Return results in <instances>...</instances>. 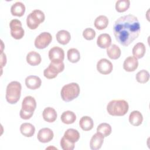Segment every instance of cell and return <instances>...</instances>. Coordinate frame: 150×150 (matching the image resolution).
<instances>
[{"instance_id":"cell-18","label":"cell","mask_w":150,"mask_h":150,"mask_svg":"<svg viewBox=\"0 0 150 150\" xmlns=\"http://www.w3.org/2000/svg\"><path fill=\"white\" fill-rule=\"evenodd\" d=\"M11 12L14 16H22L25 12V6L22 2L17 1L12 5Z\"/></svg>"},{"instance_id":"cell-32","label":"cell","mask_w":150,"mask_h":150,"mask_svg":"<svg viewBox=\"0 0 150 150\" xmlns=\"http://www.w3.org/2000/svg\"><path fill=\"white\" fill-rule=\"evenodd\" d=\"M136 80L140 83H146L149 79V73L146 70H141L136 74Z\"/></svg>"},{"instance_id":"cell-26","label":"cell","mask_w":150,"mask_h":150,"mask_svg":"<svg viewBox=\"0 0 150 150\" xmlns=\"http://www.w3.org/2000/svg\"><path fill=\"white\" fill-rule=\"evenodd\" d=\"M121 52L120 48L116 45L112 44L107 49V54L111 59H117L120 57Z\"/></svg>"},{"instance_id":"cell-14","label":"cell","mask_w":150,"mask_h":150,"mask_svg":"<svg viewBox=\"0 0 150 150\" xmlns=\"http://www.w3.org/2000/svg\"><path fill=\"white\" fill-rule=\"evenodd\" d=\"M138 66V61L134 56H128L123 63V68L127 71H134Z\"/></svg>"},{"instance_id":"cell-10","label":"cell","mask_w":150,"mask_h":150,"mask_svg":"<svg viewBox=\"0 0 150 150\" xmlns=\"http://www.w3.org/2000/svg\"><path fill=\"white\" fill-rule=\"evenodd\" d=\"M49 57L51 62H62L64 58V52L62 48L54 46L49 51Z\"/></svg>"},{"instance_id":"cell-12","label":"cell","mask_w":150,"mask_h":150,"mask_svg":"<svg viewBox=\"0 0 150 150\" xmlns=\"http://www.w3.org/2000/svg\"><path fill=\"white\" fill-rule=\"evenodd\" d=\"M53 132L51 129L49 128H43L39 131L37 138L40 142L47 143L53 139Z\"/></svg>"},{"instance_id":"cell-25","label":"cell","mask_w":150,"mask_h":150,"mask_svg":"<svg viewBox=\"0 0 150 150\" xmlns=\"http://www.w3.org/2000/svg\"><path fill=\"white\" fill-rule=\"evenodd\" d=\"M146 51L145 45L142 42H138L134 45L132 49V54L137 59L142 58Z\"/></svg>"},{"instance_id":"cell-16","label":"cell","mask_w":150,"mask_h":150,"mask_svg":"<svg viewBox=\"0 0 150 150\" xmlns=\"http://www.w3.org/2000/svg\"><path fill=\"white\" fill-rule=\"evenodd\" d=\"M42 115L44 120L49 122H54L56 120L57 116L56 110L50 107H47L44 109Z\"/></svg>"},{"instance_id":"cell-13","label":"cell","mask_w":150,"mask_h":150,"mask_svg":"<svg viewBox=\"0 0 150 150\" xmlns=\"http://www.w3.org/2000/svg\"><path fill=\"white\" fill-rule=\"evenodd\" d=\"M104 141V136L99 133L96 132L94 134L90 140V147L93 150H97L101 148Z\"/></svg>"},{"instance_id":"cell-5","label":"cell","mask_w":150,"mask_h":150,"mask_svg":"<svg viewBox=\"0 0 150 150\" xmlns=\"http://www.w3.org/2000/svg\"><path fill=\"white\" fill-rule=\"evenodd\" d=\"M45 18V16L43 11L39 9H34L27 16V26L30 29H35L40 23L44 21Z\"/></svg>"},{"instance_id":"cell-7","label":"cell","mask_w":150,"mask_h":150,"mask_svg":"<svg viewBox=\"0 0 150 150\" xmlns=\"http://www.w3.org/2000/svg\"><path fill=\"white\" fill-rule=\"evenodd\" d=\"M11 28V35L15 39H20L22 38L25 34L24 29L22 27L21 22L17 19H14L11 21L9 23Z\"/></svg>"},{"instance_id":"cell-31","label":"cell","mask_w":150,"mask_h":150,"mask_svg":"<svg viewBox=\"0 0 150 150\" xmlns=\"http://www.w3.org/2000/svg\"><path fill=\"white\" fill-rule=\"evenodd\" d=\"M129 0H118L115 2V9L119 12L127 11L129 7Z\"/></svg>"},{"instance_id":"cell-15","label":"cell","mask_w":150,"mask_h":150,"mask_svg":"<svg viewBox=\"0 0 150 150\" xmlns=\"http://www.w3.org/2000/svg\"><path fill=\"white\" fill-rule=\"evenodd\" d=\"M42 84L41 79L37 76L30 75L25 79L26 87L31 90H35L40 87Z\"/></svg>"},{"instance_id":"cell-3","label":"cell","mask_w":150,"mask_h":150,"mask_svg":"<svg viewBox=\"0 0 150 150\" xmlns=\"http://www.w3.org/2000/svg\"><path fill=\"white\" fill-rule=\"evenodd\" d=\"M22 86L21 84L17 81H12L10 82L6 90V99L10 104H15L18 101L21 94Z\"/></svg>"},{"instance_id":"cell-19","label":"cell","mask_w":150,"mask_h":150,"mask_svg":"<svg viewBox=\"0 0 150 150\" xmlns=\"http://www.w3.org/2000/svg\"><path fill=\"white\" fill-rule=\"evenodd\" d=\"M20 131L22 135L26 137H32L35 132L34 125L29 122H24L20 127Z\"/></svg>"},{"instance_id":"cell-8","label":"cell","mask_w":150,"mask_h":150,"mask_svg":"<svg viewBox=\"0 0 150 150\" xmlns=\"http://www.w3.org/2000/svg\"><path fill=\"white\" fill-rule=\"evenodd\" d=\"M52 40V36L49 32H43L40 33L35 40L36 47L42 49L47 47Z\"/></svg>"},{"instance_id":"cell-4","label":"cell","mask_w":150,"mask_h":150,"mask_svg":"<svg viewBox=\"0 0 150 150\" xmlns=\"http://www.w3.org/2000/svg\"><path fill=\"white\" fill-rule=\"evenodd\" d=\"M62 98L69 102L77 98L80 94V87L76 83H70L64 85L61 90Z\"/></svg>"},{"instance_id":"cell-29","label":"cell","mask_w":150,"mask_h":150,"mask_svg":"<svg viewBox=\"0 0 150 150\" xmlns=\"http://www.w3.org/2000/svg\"><path fill=\"white\" fill-rule=\"evenodd\" d=\"M67 59L71 63H76L80 59V52L76 48H71L67 51Z\"/></svg>"},{"instance_id":"cell-20","label":"cell","mask_w":150,"mask_h":150,"mask_svg":"<svg viewBox=\"0 0 150 150\" xmlns=\"http://www.w3.org/2000/svg\"><path fill=\"white\" fill-rule=\"evenodd\" d=\"M41 60L40 54L35 51H31L26 55V61L31 66H36L40 64Z\"/></svg>"},{"instance_id":"cell-1","label":"cell","mask_w":150,"mask_h":150,"mask_svg":"<svg viewBox=\"0 0 150 150\" xmlns=\"http://www.w3.org/2000/svg\"><path fill=\"white\" fill-rule=\"evenodd\" d=\"M113 32L119 43L128 46L139 36L140 24L138 18L131 14L120 17L114 22Z\"/></svg>"},{"instance_id":"cell-2","label":"cell","mask_w":150,"mask_h":150,"mask_svg":"<svg viewBox=\"0 0 150 150\" xmlns=\"http://www.w3.org/2000/svg\"><path fill=\"white\" fill-rule=\"evenodd\" d=\"M128 109V104L124 100H113L110 101L107 105L108 113L113 116L124 115Z\"/></svg>"},{"instance_id":"cell-34","label":"cell","mask_w":150,"mask_h":150,"mask_svg":"<svg viewBox=\"0 0 150 150\" xmlns=\"http://www.w3.org/2000/svg\"><path fill=\"white\" fill-rule=\"evenodd\" d=\"M83 36L87 40H92L96 36V32L93 29L87 28L83 30Z\"/></svg>"},{"instance_id":"cell-24","label":"cell","mask_w":150,"mask_h":150,"mask_svg":"<svg viewBox=\"0 0 150 150\" xmlns=\"http://www.w3.org/2000/svg\"><path fill=\"white\" fill-rule=\"evenodd\" d=\"M63 137L70 142L75 143L79 139L80 134L77 129L69 128L65 131Z\"/></svg>"},{"instance_id":"cell-33","label":"cell","mask_w":150,"mask_h":150,"mask_svg":"<svg viewBox=\"0 0 150 150\" xmlns=\"http://www.w3.org/2000/svg\"><path fill=\"white\" fill-rule=\"evenodd\" d=\"M60 146L63 150H73L74 148V143H73L63 137L60 140Z\"/></svg>"},{"instance_id":"cell-22","label":"cell","mask_w":150,"mask_h":150,"mask_svg":"<svg viewBox=\"0 0 150 150\" xmlns=\"http://www.w3.org/2000/svg\"><path fill=\"white\" fill-rule=\"evenodd\" d=\"M57 42L62 45L68 43L71 39L70 33L66 30H60L57 32L56 35Z\"/></svg>"},{"instance_id":"cell-23","label":"cell","mask_w":150,"mask_h":150,"mask_svg":"<svg viewBox=\"0 0 150 150\" xmlns=\"http://www.w3.org/2000/svg\"><path fill=\"white\" fill-rule=\"evenodd\" d=\"M79 125L83 130L89 131L93 128L94 122L90 117L83 116L80 120Z\"/></svg>"},{"instance_id":"cell-30","label":"cell","mask_w":150,"mask_h":150,"mask_svg":"<svg viewBox=\"0 0 150 150\" xmlns=\"http://www.w3.org/2000/svg\"><path fill=\"white\" fill-rule=\"evenodd\" d=\"M97 132L101 134L104 137H107L111 133V127L108 123H101L97 128Z\"/></svg>"},{"instance_id":"cell-28","label":"cell","mask_w":150,"mask_h":150,"mask_svg":"<svg viewBox=\"0 0 150 150\" xmlns=\"http://www.w3.org/2000/svg\"><path fill=\"white\" fill-rule=\"evenodd\" d=\"M62 121L66 124H70L73 123L76 120V115L75 113L71 111H64L61 115Z\"/></svg>"},{"instance_id":"cell-9","label":"cell","mask_w":150,"mask_h":150,"mask_svg":"<svg viewBox=\"0 0 150 150\" xmlns=\"http://www.w3.org/2000/svg\"><path fill=\"white\" fill-rule=\"evenodd\" d=\"M36 107V102L35 99L30 96H26L22 103V108L21 111L33 114V112Z\"/></svg>"},{"instance_id":"cell-11","label":"cell","mask_w":150,"mask_h":150,"mask_svg":"<svg viewBox=\"0 0 150 150\" xmlns=\"http://www.w3.org/2000/svg\"><path fill=\"white\" fill-rule=\"evenodd\" d=\"M112 63L108 59L103 58L99 60L97 63V69L101 74H107L112 70Z\"/></svg>"},{"instance_id":"cell-21","label":"cell","mask_w":150,"mask_h":150,"mask_svg":"<svg viewBox=\"0 0 150 150\" xmlns=\"http://www.w3.org/2000/svg\"><path fill=\"white\" fill-rule=\"evenodd\" d=\"M142 115L139 111L134 110L130 113L129 115V121L132 125L138 126L142 124Z\"/></svg>"},{"instance_id":"cell-27","label":"cell","mask_w":150,"mask_h":150,"mask_svg":"<svg viewBox=\"0 0 150 150\" xmlns=\"http://www.w3.org/2000/svg\"><path fill=\"white\" fill-rule=\"evenodd\" d=\"M94 23L97 29L103 30L108 26V19L106 16L101 15L96 18Z\"/></svg>"},{"instance_id":"cell-6","label":"cell","mask_w":150,"mask_h":150,"mask_svg":"<svg viewBox=\"0 0 150 150\" xmlns=\"http://www.w3.org/2000/svg\"><path fill=\"white\" fill-rule=\"evenodd\" d=\"M64 68L63 62H51L49 66L43 71V74L47 79H53Z\"/></svg>"},{"instance_id":"cell-17","label":"cell","mask_w":150,"mask_h":150,"mask_svg":"<svg viewBox=\"0 0 150 150\" xmlns=\"http://www.w3.org/2000/svg\"><path fill=\"white\" fill-rule=\"evenodd\" d=\"M111 43V38L108 33H101L100 34L97 39V44L101 48H107L108 47Z\"/></svg>"}]
</instances>
